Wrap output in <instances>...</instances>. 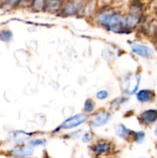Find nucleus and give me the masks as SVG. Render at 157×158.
<instances>
[{
  "label": "nucleus",
  "instance_id": "nucleus-1",
  "mask_svg": "<svg viewBox=\"0 0 157 158\" xmlns=\"http://www.w3.org/2000/svg\"><path fill=\"white\" fill-rule=\"evenodd\" d=\"M96 22L107 30L123 32L127 30L125 25V15L117 12L103 11L97 15Z\"/></svg>",
  "mask_w": 157,
  "mask_h": 158
},
{
  "label": "nucleus",
  "instance_id": "nucleus-2",
  "mask_svg": "<svg viewBox=\"0 0 157 158\" xmlns=\"http://www.w3.org/2000/svg\"><path fill=\"white\" fill-rule=\"evenodd\" d=\"M89 119V116L86 113H80L74 116H71L63 121V123L58 127V130L73 129L87 122Z\"/></svg>",
  "mask_w": 157,
  "mask_h": 158
},
{
  "label": "nucleus",
  "instance_id": "nucleus-3",
  "mask_svg": "<svg viewBox=\"0 0 157 158\" xmlns=\"http://www.w3.org/2000/svg\"><path fill=\"white\" fill-rule=\"evenodd\" d=\"M131 50L134 54L145 59L151 58L155 53L154 49L151 46L142 43H132L131 45Z\"/></svg>",
  "mask_w": 157,
  "mask_h": 158
},
{
  "label": "nucleus",
  "instance_id": "nucleus-4",
  "mask_svg": "<svg viewBox=\"0 0 157 158\" xmlns=\"http://www.w3.org/2000/svg\"><path fill=\"white\" fill-rule=\"evenodd\" d=\"M139 123L145 126H152L157 122V109H148L140 114Z\"/></svg>",
  "mask_w": 157,
  "mask_h": 158
},
{
  "label": "nucleus",
  "instance_id": "nucleus-5",
  "mask_svg": "<svg viewBox=\"0 0 157 158\" xmlns=\"http://www.w3.org/2000/svg\"><path fill=\"white\" fill-rule=\"evenodd\" d=\"M111 114L106 110H100L93 115L91 119L90 125L92 127H99L106 125L110 120Z\"/></svg>",
  "mask_w": 157,
  "mask_h": 158
},
{
  "label": "nucleus",
  "instance_id": "nucleus-6",
  "mask_svg": "<svg viewBox=\"0 0 157 158\" xmlns=\"http://www.w3.org/2000/svg\"><path fill=\"white\" fill-rule=\"evenodd\" d=\"M156 94L155 91L149 89H140L136 92V100L139 103H151L155 99Z\"/></svg>",
  "mask_w": 157,
  "mask_h": 158
},
{
  "label": "nucleus",
  "instance_id": "nucleus-7",
  "mask_svg": "<svg viewBox=\"0 0 157 158\" xmlns=\"http://www.w3.org/2000/svg\"><path fill=\"white\" fill-rule=\"evenodd\" d=\"M34 152L33 147L31 145H24V146H17L12 149L11 154L13 157L18 158H25L30 157Z\"/></svg>",
  "mask_w": 157,
  "mask_h": 158
},
{
  "label": "nucleus",
  "instance_id": "nucleus-8",
  "mask_svg": "<svg viewBox=\"0 0 157 158\" xmlns=\"http://www.w3.org/2000/svg\"><path fill=\"white\" fill-rule=\"evenodd\" d=\"M141 76L139 74H135L132 77H129L126 85V93L129 95L135 94L139 87Z\"/></svg>",
  "mask_w": 157,
  "mask_h": 158
},
{
  "label": "nucleus",
  "instance_id": "nucleus-9",
  "mask_svg": "<svg viewBox=\"0 0 157 158\" xmlns=\"http://www.w3.org/2000/svg\"><path fill=\"white\" fill-rule=\"evenodd\" d=\"M81 6V3L78 0H70L65 5L62 12L65 15H75L80 10Z\"/></svg>",
  "mask_w": 157,
  "mask_h": 158
},
{
  "label": "nucleus",
  "instance_id": "nucleus-10",
  "mask_svg": "<svg viewBox=\"0 0 157 158\" xmlns=\"http://www.w3.org/2000/svg\"><path fill=\"white\" fill-rule=\"evenodd\" d=\"M115 134L119 137L123 139H127L129 137H133L134 134H135V131H130L125 125L121 124V123L115 127Z\"/></svg>",
  "mask_w": 157,
  "mask_h": 158
},
{
  "label": "nucleus",
  "instance_id": "nucleus-11",
  "mask_svg": "<svg viewBox=\"0 0 157 158\" xmlns=\"http://www.w3.org/2000/svg\"><path fill=\"white\" fill-rule=\"evenodd\" d=\"M111 144L108 142L102 141L98 142L92 146V151L98 154H103L109 152L111 151Z\"/></svg>",
  "mask_w": 157,
  "mask_h": 158
},
{
  "label": "nucleus",
  "instance_id": "nucleus-12",
  "mask_svg": "<svg viewBox=\"0 0 157 158\" xmlns=\"http://www.w3.org/2000/svg\"><path fill=\"white\" fill-rule=\"evenodd\" d=\"M61 0H47L44 9L49 12H55L61 9Z\"/></svg>",
  "mask_w": 157,
  "mask_h": 158
},
{
  "label": "nucleus",
  "instance_id": "nucleus-13",
  "mask_svg": "<svg viewBox=\"0 0 157 158\" xmlns=\"http://www.w3.org/2000/svg\"><path fill=\"white\" fill-rule=\"evenodd\" d=\"M32 135V134H29L28 133L23 132V131H15L12 134V139H13V140L15 143H22Z\"/></svg>",
  "mask_w": 157,
  "mask_h": 158
},
{
  "label": "nucleus",
  "instance_id": "nucleus-14",
  "mask_svg": "<svg viewBox=\"0 0 157 158\" xmlns=\"http://www.w3.org/2000/svg\"><path fill=\"white\" fill-rule=\"evenodd\" d=\"M95 109V103L92 99H87L84 103V111L86 114H91L94 112Z\"/></svg>",
  "mask_w": 157,
  "mask_h": 158
},
{
  "label": "nucleus",
  "instance_id": "nucleus-15",
  "mask_svg": "<svg viewBox=\"0 0 157 158\" xmlns=\"http://www.w3.org/2000/svg\"><path fill=\"white\" fill-rule=\"evenodd\" d=\"M12 39V32L9 29L0 31V40L4 43H9Z\"/></svg>",
  "mask_w": 157,
  "mask_h": 158
},
{
  "label": "nucleus",
  "instance_id": "nucleus-16",
  "mask_svg": "<svg viewBox=\"0 0 157 158\" xmlns=\"http://www.w3.org/2000/svg\"><path fill=\"white\" fill-rule=\"evenodd\" d=\"M47 0H32L31 6L35 11H40L44 9Z\"/></svg>",
  "mask_w": 157,
  "mask_h": 158
},
{
  "label": "nucleus",
  "instance_id": "nucleus-17",
  "mask_svg": "<svg viewBox=\"0 0 157 158\" xmlns=\"http://www.w3.org/2000/svg\"><path fill=\"white\" fill-rule=\"evenodd\" d=\"M128 100H129L128 97H119V98L115 99V100L111 103V107H112V109H117V108L119 107L121 105H123V103H126Z\"/></svg>",
  "mask_w": 157,
  "mask_h": 158
},
{
  "label": "nucleus",
  "instance_id": "nucleus-18",
  "mask_svg": "<svg viewBox=\"0 0 157 158\" xmlns=\"http://www.w3.org/2000/svg\"><path fill=\"white\" fill-rule=\"evenodd\" d=\"M146 137V134L143 131H139V132H135L134 134L133 140L135 143H142L145 140Z\"/></svg>",
  "mask_w": 157,
  "mask_h": 158
},
{
  "label": "nucleus",
  "instance_id": "nucleus-19",
  "mask_svg": "<svg viewBox=\"0 0 157 158\" xmlns=\"http://www.w3.org/2000/svg\"><path fill=\"white\" fill-rule=\"evenodd\" d=\"M109 97V92L106 89H100L95 94V97L99 100H105Z\"/></svg>",
  "mask_w": 157,
  "mask_h": 158
},
{
  "label": "nucleus",
  "instance_id": "nucleus-20",
  "mask_svg": "<svg viewBox=\"0 0 157 158\" xmlns=\"http://www.w3.org/2000/svg\"><path fill=\"white\" fill-rule=\"evenodd\" d=\"M45 143H46V140H44V139H36V140H33L29 141V144L34 148V147L42 146V145H45Z\"/></svg>",
  "mask_w": 157,
  "mask_h": 158
},
{
  "label": "nucleus",
  "instance_id": "nucleus-21",
  "mask_svg": "<svg viewBox=\"0 0 157 158\" xmlns=\"http://www.w3.org/2000/svg\"><path fill=\"white\" fill-rule=\"evenodd\" d=\"M92 138V135L90 132H86L83 134V137H82V140L84 143H88V142L90 141Z\"/></svg>",
  "mask_w": 157,
  "mask_h": 158
},
{
  "label": "nucleus",
  "instance_id": "nucleus-22",
  "mask_svg": "<svg viewBox=\"0 0 157 158\" xmlns=\"http://www.w3.org/2000/svg\"><path fill=\"white\" fill-rule=\"evenodd\" d=\"M153 134L155 137H157V122H156V124H155V128H154V131H153Z\"/></svg>",
  "mask_w": 157,
  "mask_h": 158
},
{
  "label": "nucleus",
  "instance_id": "nucleus-23",
  "mask_svg": "<svg viewBox=\"0 0 157 158\" xmlns=\"http://www.w3.org/2000/svg\"><path fill=\"white\" fill-rule=\"evenodd\" d=\"M20 1H24V2H28V1H29V0H20Z\"/></svg>",
  "mask_w": 157,
  "mask_h": 158
},
{
  "label": "nucleus",
  "instance_id": "nucleus-24",
  "mask_svg": "<svg viewBox=\"0 0 157 158\" xmlns=\"http://www.w3.org/2000/svg\"><path fill=\"white\" fill-rule=\"evenodd\" d=\"M2 1H6V0H2Z\"/></svg>",
  "mask_w": 157,
  "mask_h": 158
},
{
  "label": "nucleus",
  "instance_id": "nucleus-25",
  "mask_svg": "<svg viewBox=\"0 0 157 158\" xmlns=\"http://www.w3.org/2000/svg\"><path fill=\"white\" fill-rule=\"evenodd\" d=\"M0 143H1V140H0Z\"/></svg>",
  "mask_w": 157,
  "mask_h": 158
}]
</instances>
